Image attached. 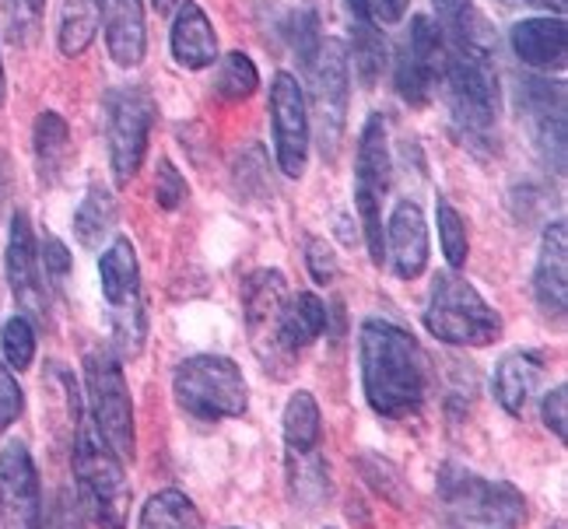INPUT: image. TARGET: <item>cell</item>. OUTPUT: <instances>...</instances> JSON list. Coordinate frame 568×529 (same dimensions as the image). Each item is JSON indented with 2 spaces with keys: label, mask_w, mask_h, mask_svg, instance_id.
<instances>
[{
  "label": "cell",
  "mask_w": 568,
  "mask_h": 529,
  "mask_svg": "<svg viewBox=\"0 0 568 529\" xmlns=\"http://www.w3.org/2000/svg\"><path fill=\"white\" fill-rule=\"evenodd\" d=\"M435 211H439V242H443V253H446V263L453 271H460L467 263V253H470V242H467V225L464 217L456 214V207L449 201L435 204Z\"/></svg>",
  "instance_id": "35"
},
{
  "label": "cell",
  "mask_w": 568,
  "mask_h": 529,
  "mask_svg": "<svg viewBox=\"0 0 568 529\" xmlns=\"http://www.w3.org/2000/svg\"><path fill=\"white\" fill-rule=\"evenodd\" d=\"M0 526L42 529L39 470L26 442H8L0 449Z\"/></svg>",
  "instance_id": "13"
},
{
  "label": "cell",
  "mask_w": 568,
  "mask_h": 529,
  "mask_svg": "<svg viewBox=\"0 0 568 529\" xmlns=\"http://www.w3.org/2000/svg\"><path fill=\"white\" fill-rule=\"evenodd\" d=\"M373 8L386 21H400L407 14V8H410V0H373Z\"/></svg>",
  "instance_id": "44"
},
{
  "label": "cell",
  "mask_w": 568,
  "mask_h": 529,
  "mask_svg": "<svg viewBox=\"0 0 568 529\" xmlns=\"http://www.w3.org/2000/svg\"><path fill=\"white\" fill-rule=\"evenodd\" d=\"M99 32V0H63L60 11V53L81 57Z\"/></svg>",
  "instance_id": "30"
},
{
  "label": "cell",
  "mask_w": 568,
  "mask_h": 529,
  "mask_svg": "<svg viewBox=\"0 0 568 529\" xmlns=\"http://www.w3.org/2000/svg\"><path fill=\"white\" fill-rule=\"evenodd\" d=\"M271 126H274V154L288 180H298L310 162V105L295 74L277 71L271 84Z\"/></svg>",
  "instance_id": "11"
},
{
  "label": "cell",
  "mask_w": 568,
  "mask_h": 529,
  "mask_svg": "<svg viewBox=\"0 0 568 529\" xmlns=\"http://www.w3.org/2000/svg\"><path fill=\"white\" fill-rule=\"evenodd\" d=\"M540 376H544V358L537 350H509V355H501L491 379L498 407L506 414H523Z\"/></svg>",
  "instance_id": "22"
},
{
  "label": "cell",
  "mask_w": 568,
  "mask_h": 529,
  "mask_svg": "<svg viewBox=\"0 0 568 529\" xmlns=\"http://www.w3.org/2000/svg\"><path fill=\"white\" fill-rule=\"evenodd\" d=\"M523 109L534 130V141L544 159H555L558 172L565 169V88L551 81H527L523 88Z\"/></svg>",
  "instance_id": "17"
},
{
  "label": "cell",
  "mask_w": 568,
  "mask_h": 529,
  "mask_svg": "<svg viewBox=\"0 0 568 529\" xmlns=\"http://www.w3.org/2000/svg\"><path fill=\"white\" fill-rule=\"evenodd\" d=\"M0 350H4V365L14 372H26L36 358V329L29 316H11L0 329Z\"/></svg>",
  "instance_id": "34"
},
{
  "label": "cell",
  "mask_w": 568,
  "mask_h": 529,
  "mask_svg": "<svg viewBox=\"0 0 568 529\" xmlns=\"http://www.w3.org/2000/svg\"><path fill=\"white\" fill-rule=\"evenodd\" d=\"M513 53L534 71H551L565 63V21L561 18H523L509 32Z\"/></svg>",
  "instance_id": "20"
},
{
  "label": "cell",
  "mask_w": 568,
  "mask_h": 529,
  "mask_svg": "<svg viewBox=\"0 0 568 529\" xmlns=\"http://www.w3.org/2000/svg\"><path fill=\"white\" fill-rule=\"evenodd\" d=\"M151 4H155V11H159V14H172V11H176L180 0H151Z\"/></svg>",
  "instance_id": "46"
},
{
  "label": "cell",
  "mask_w": 568,
  "mask_h": 529,
  "mask_svg": "<svg viewBox=\"0 0 568 529\" xmlns=\"http://www.w3.org/2000/svg\"><path fill=\"white\" fill-rule=\"evenodd\" d=\"M443 81L449 88V109L456 130H464L474 147H485L491 130L498 126V71L485 39L446 42V68Z\"/></svg>",
  "instance_id": "2"
},
{
  "label": "cell",
  "mask_w": 568,
  "mask_h": 529,
  "mask_svg": "<svg viewBox=\"0 0 568 529\" xmlns=\"http://www.w3.org/2000/svg\"><path fill=\"white\" fill-rule=\"evenodd\" d=\"M32 151H36V172L42 186H53L63 169L71 162V126L60 113H39L32 130Z\"/></svg>",
  "instance_id": "25"
},
{
  "label": "cell",
  "mask_w": 568,
  "mask_h": 529,
  "mask_svg": "<svg viewBox=\"0 0 568 529\" xmlns=\"http://www.w3.org/2000/svg\"><path fill=\"white\" fill-rule=\"evenodd\" d=\"M435 8H439V18H443V35L449 47H460V42H474L480 39L477 32V11L470 0H432Z\"/></svg>",
  "instance_id": "36"
},
{
  "label": "cell",
  "mask_w": 568,
  "mask_h": 529,
  "mask_svg": "<svg viewBox=\"0 0 568 529\" xmlns=\"http://www.w3.org/2000/svg\"><path fill=\"white\" fill-rule=\"evenodd\" d=\"M172 57L183 71H207L217 60V32L201 4H180L172 18Z\"/></svg>",
  "instance_id": "19"
},
{
  "label": "cell",
  "mask_w": 568,
  "mask_h": 529,
  "mask_svg": "<svg viewBox=\"0 0 568 529\" xmlns=\"http://www.w3.org/2000/svg\"><path fill=\"white\" fill-rule=\"evenodd\" d=\"M155 201L162 211H180V204L186 201V180L169 159H162L155 172Z\"/></svg>",
  "instance_id": "40"
},
{
  "label": "cell",
  "mask_w": 568,
  "mask_h": 529,
  "mask_svg": "<svg viewBox=\"0 0 568 529\" xmlns=\"http://www.w3.org/2000/svg\"><path fill=\"white\" fill-rule=\"evenodd\" d=\"M74 480L95 529H126L130 491L123 462L102 446L95 428H81L74 438Z\"/></svg>",
  "instance_id": "7"
},
{
  "label": "cell",
  "mask_w": 568,
  "mask_h": 529,
  "mask_svg": "<svg viewBox=\"0 0 568 529\" xmlns=\"http://www.w3.org/2000/svg\"><path fill=\"white\" fill-rule=\"evenodd\" d=\"M99 277H102V295L113 308L138 302V295H141V267H138L134 242L123 238V235H116L113 242H109V250L99 260Z\"/></svg>",
  "instance_id": "24"
},
{
  "label": "cell",
  "mask_w": 568,
  "mask_h": 529,
  "mask_svg": "<svg viewBox=\"0 0 568 529\" xmlns=\"http://www.w3.org/2000/svg\"><path fill=\"white\" fill-rule=\"evenodd\" d=\"M144 340V308L141 302H130L120 305V316H116V347L123 355H138Z\"/></svg>",
  "instance_id": "39"
},
{
  "label": "cell",
  "mask_w": 568,
  "mask_h": 529,
  "mask_svg": "<svg viewBox=\"0 0 568 529\" xmlns=\"http://www.w3.org/2000/svg\"><path fill=\"white\" fill-rule=\"evenodd\" d=\"M310 78H313V109H316L320 144L334 159V151L344 138L347 95H352V63H347V47L341 39L320 42Z\"/></svg>",
  "instance_id": "10"
},
{
  "label": "cell",
  "mask_w": 568,
  "mask_h": 529,
  "mask_svg": "<svg viewBox=\"0 0 568 529\" xmlns=\"http://www.w3.org/2000/svg\"><path fill=\"white\" fill-rule=\"evenodd\" d=\"M323 329H326V305L320 295L298 292L284 298L281 316H277V344L292 362L298 358V350L320 340Z\"/></svg>",
  "instance_id": "21"
},
{
  "label": "cell",
  "mask_w": 568,
  "mask_h": 529,
  "mask_svg": "<svg viewBox=\"0 0 568 529\" xmlns=\"http://www.w3.org/2000/svg\"><path fill=\"white\" fill-rule=\"evenodd\" d=\"M352 57L365 88H376L386 68V39L376 26V14H352Z\"/></svg>",
  "instance_id": "29"
},
{
  "label": "cell",
  "mask_w": 568,
  "mask_h": 529,
  "mask_svg": "<svg viewBox=\"0 0 568 529\" xmlns=\"http://www.w3.org/2000/svg\"><path fill=\"white\" fill-rule=\"evenodd\" d=\"M288 480L302 505H320L323 498H331V470L320 452L288 456Z\"/></svg>",
  "instance_id": "31"
},
{
  "label": "cell",
  "mask_w": 568,
  "mask_h": 529,
  "mask_svg": "<svg viewBox=\"0 0 568 529\" xmlns=\"http://www.w3.org/2000/svg\"><path fill=\"white\" fill-rule=\"evenodd\" d=\"M519 4H530V8H548V11H555V14H561V11H565V0H519Z\"/></svg>",
  "instance_id": "45"
},
{
  "label": "cell",
  "mask_w": 568,
  "mask_h": 529,
  "mask_svg": "<svg viewBox=\"0 0 568 529\" xmlns=\"http://www.w3.org/2000/svg\"><path fill=\"white\" fill-rule=\"evenodd\" d=\"M84 389H89L92 428L102 438V446L113 452L123 467L138 456L134 438V400L123 379V365L113 350L95 347L84 355Z\"/></svg>",
  "instance_id": "6"
},
{
  "label": "cell",
  "mask_w": 568,
  "mask_h": 529,
  "mask_svg": "<svg viewBox=\"0 0 568 529\" xmlns=\"http://www.w3.org/2000/svg\"><path fill=\"white\" fill-rule=\"evenodd\" d=\"M26 410V393H21L14 372L0 362V435H4Z\"/></svg>",
  "instance_id": "41"
},
{
  "label": "cell",
  "mask_w": 568,
  "mask_h": 529,
  "mask_svg": "<svg viewBox=\"0 0 568 529\" xmlns=\"http://www.w3.org/2000/svg\"><path fill=\"white\" fill-rule=\"evenodd\" d=\"M256 88H260V74H256V63L246 53L222 57V68H217V78H214L217 95L225 102H243L256 92Z\"/></svg>",
  "instance_id": "32"
},
{
  "label": "cell",
  "mask_w": 568,
  "mask_h": 529,
  "mask_svg": "<svg viewBox=\"0 0 568 529\" xmlns=\"http://www.w3.org/2000/svg\"><path fill=\"white\" fill-rule=\"evenodd\" d=\"M42 14H47V0H0L4 32L14 47H32L42 29Z\"/></svg>",
  "instance_id": "33"
},
{
  "label": "cell",
  "mask_w": 568,
  "mask_h": 529,
  "mask_svg": "<svg viewBox=\"0 0 568 529\" xmlns=\"http://www.w3.org/2000/svg\"><path fill=\"white\" fill-rule=\"evenodd\" d=\"M4 99H8V78H4V63H0V109H4Z\"/></svg>",
  "instance_id": "47"
},
{
  "label": "cell",
  "mask_w": 568,
  "mask_h": 529,
  "mask_svg": "<svg viewBox=\"0 0 568 529\" xmlns=\"http://www.w3.org/2000/svg\"><path fill=\"white\" fill-rule=\"evenodd\" d=\"M540 417H544V425L551 428V435H558L565 442L568 438V386L565 383H558L548 396H544Z\"/></svg>",
  "instance_id": "43"
},
{
  "label": "cell",
  "mask_w": 568,
  "mask_h": 529,
  "mask_svg": "<svg viewBox=\"0 0 568 529\" xmlns=\"http://www.w3.org/2000/svg\"><path fill=\"white\" fill-rule=\"evenodd\" d=\"M105 138H109V162H113L116 183H130L141 172V162L148 154V138L155 126V102L148 88L123 84L113 88L105 99Z\"/></svg>",
  "instance_id": "8"
},
{
  "label": "cell",
  "mask_w": 568,
  "mask_h": 529,
  "mask_svg": "<svg viewBox=\"0 0 568 529\" xmlns=\"http://www.w3.org/2000/svg\"><path fill=\"white\" fill-rule=\"evenodd\" d=\"M172 393L183 414L196 421H229L250 407V386L243 368L225 355H193L172 372Z\"/></svg>",
  "instance_id": "5"
},
{
  "label": "cell",
  "mask_w": 568,
  "mask_h": 529,
  "mask_svg": "<svg viewBox=\"0 0 568 529\" xmlns=\"http://www.w3.org/2000/svg\"><path fill=\"white\" fill-rule=\"evenodd\" d=\"M305 267H310L316 284H334V277H337V256H334L331 246H326V238H320V235L305 238Z\"/></svg>",
  "instance_id": "42"
},
{
  "label": "cell",
  "mask_w": 568,
  "mask_h": 529,
  "mask_svg": "<svg viewBox=\"0 0 568 529\" xmlns=\"http://www.w3.org/2000/svg\"><path fill=\"white\" fill-rule=\"evenodd\" d=\"M99 21L105 29V47L120 68H138L148 50L144 35V0H99Z\"/></svg>",
  "instance_id": "18"
},
{
  "label": "cell",
  "mask_w": 568,
  "mask_h": 529,
  "mask_svg": "<svg viewBox=\"0 0 568 529\" xmlns=\"http://www.w3.org/2000/svg\"><path fill=\"white\" fill-rule=\"evenodd\" d=\"M281 428H284V446H288V456H305V452H316L320 446V431H323V414L313 393H292L288 396V407H284L281 417Z\"/></svg>",
  "instance_id": "27"
},
{
  "label": "cell",
  "mask_w": 568,
  "mask_h": 529,
  "mask_svg": "<svg viewBox=\"0 0 568 529\" xmlns=\"http://www.w3.org/2000/svg\"><path fill=\"white\" fill-rule=\"evenodd\" d=\"M116 222H120V204L109 186L102 183H92L89 193H84L81 207L74 211V235L84 250H95L102 242L116 232Z\"/></svg>",
  "instance_id": "26"
},
{
  "label": "cell",
  "mask_w": 568,
  "mask_h": 529,
  "mask_svg": "<svg viewBox=\"0 0 568 529\" xmlns=\"http://www.w3.org/2000/svg\"><path fill=\"white\" fill-rule=\"evenodd\" d=\"M39 271H42V281L47 284H60L68 281L71 274V250L63 246L57 235H42L39 242Z\"/></svg>",
  "instance_id": "38"
},
{
  "label": "cell",
  "mask_w": 568,
  "mask_h": 529,
  "mask_svg": "<svg viewBox=\"0 0 568 529\" xmlns=\"http://www.w3.org/2000/svg\"><path fill=\"white\" fill-rule=\"evenodd\" d=\"M439 501L446 529H519L527 501L506 480L477 477L456 462L439 474Z\"/></svg>",
  "instance_id": "3"
},
{
  "label": "cell",
  "mask_w": 568,
  "mask_h": 529,
  "mask_svg": "<svg viewBox=\"0 0 568 529\" xmlns=\"http://www.w3.org/2000/svg\"><path fill=\"white\" fill-rule=\"evenodd\" d=\"M425 329L453 347H488L501 337V316L480 298V292L456 271L432 281V298L425 308Z\"/></svg>",
  "instance_id": "4"
},
{
  "label": "cell",
  "mask_w": 568,
  "mask_h": 529,
  "mask_svg": "<svg viewBox=\"0 0 568 529\" xmlns=\"http://www.w3.org/2000/svg\"><path fill=\"white\" fill-rule=\"evenodd\" d=\"M446 68V35L428 14H418L410 21L407 35L397 47V60H393V84H397L400 99L410 109L428 105V95L435 81H443Z\"/></svg>",
  "instance_id": "9"
},
{
  "label": "cell",
  "mask_w": 568,
  "mask_h": 529,
  "mask_svg": "<svg viewBox=\"0 0 568 529\" xmlns=\"http://www.w3.org/2000/svg\"><path fill=\"white\" fill-rule=\"evenodd\" d=\"M284 298H288V284H284L277 271H256L243 288L250 340L256 347L260 362H264V368L277 372V376H284V372L292 368V358L284 355L277 344V316H281Z\"/></svg>",
  "instance_id": "12"
},
{
  "label": "cell",
  "mask_w": 568,
  "mask_h": 529,
  "mask_svg": "<svg viewBox=\"0 0 568 529\" xmlns=\"http://www.w3.org/2000/svg\"><path fill=\"white\" fill-rule=\"evenodd\" d=\"M534 295L540 313L561 323L568 308V228L565 222H551L544 228L537 267H534Z\"/></svg>",
  "instance_id": "15"
},
{
  "label": "cell",
  "mask_w": 568,
  "mask_h": 529,
  "mask_svg": "<svg viewBox=\"0 0 568 529\" xmlns=\"http://www.w3.org/2000/svg\"><path fill=\"white\" fill-rule=\"evenodd\" d=\"M393 183V165H389V141H386V120L373 113L362 126L358 138V159H355V190L383 196Z\"/></svg>",
  "instance_id": "23"
},
{
  "label": "cell",
  "mask_w": 568,
  "mask_h": 529,
  "mask_svg": "<svg viewBox=\"0 0 568 529\" xmlns=\"http://www.w3.org/2000/svg\"><path fill=\"white\" fill-rule=\"evenodd\" d=\"M386 260L400 281L422 277L428 267V225L414 201H400L386 225Z\"/></svg>",
  "instance_id": "16"
},
{
  "label": "cell",
  "mask_w": 568,
  "mask_h": 529,
  "mask_svg": "<svg viewBox=\"0 0 568 529\" xmlns=\"http://www.w3.org/2000/svg\"><path fill=\"white\" fill-rule=\"evenodd\" d=\"M4 274L11 284V295L21 305V313L42 319L47 316V281L39 271V242L26 211H14L8 228V250H4Z\"/></svg>",
  "instance_id": "14"
},
{
  "label": "cell",
  "mask_w": 568,
  "mask_h": 529,
  "mask_svg": "<svg viewBox=\"0 0 568 529\" xmlns=\"http://www.w3.org/2000/svg\"><path fill=\"white\" fill-rule=\"evenodd\" d=\"M358 470L365 474V480L373 484V488L383 495V498H389L393 505H404V477L393 470V462L389 459H383V456H376V452H365L362 459H358Z\"/></svg>",
  "instance_id": "37"
},
{
  "label": "cell",
  "mask_w": 568,
  "mask_h": 529,
  "mask_svg": "<svg viewBox=\"0 0 568 529\" xmlns=\"http://www.w3.org/2000/svg\"><path fill=\"white\" fill-rule=\"evenodd\" d=\"M138 529H204V516L183 491L165 488L144 501Z\"/></svg>",
  "instance_id": "28"
},
{
  "label": "cell",
  "mask_w": 568,
  "mask_h": 529,
  "mask_svg": "<svg viewBox=\"0 0 568 529\" xmlns=\"http://www.w3.org/2000/svg\"><path fill=\"white\" fill-rule=\"evenodd\" d=\"M365 400L383 417H407L425 404L428 365L425 350L404 326L365 319L358 334Z\"/></svg>",
  "instance_id": "1"
}]
</instances>
